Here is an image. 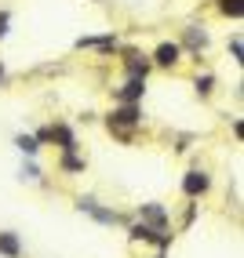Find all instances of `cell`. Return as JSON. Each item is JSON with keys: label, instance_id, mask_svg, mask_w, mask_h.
Returning a JSON list of instances; mask_svg holds the SVG:
<instances>
[{"label": "cell", "instance_id": "obj_1", "mask_svg": "<svg viewBox=\"0 0 244 258\" xmlns=\"http://www.w3.org/2000/svg\"><path fill=\"white\" fill-rule=\"evenodd\" d=\"M77 208H80V211H88L91 218H99L102 226H117V222H120V215H117V211L102 208V204H99V200H91V197H80V200H77Z\"/></svg>", "mask_w": 244, "mask_h": 258}, {"label": "cell", "instance_id": "obj_13", "mask_svg": "<svg viewBox=\"0 0 244 258\" xmlns=\"http://www.w3.org/2000/svg\"><path fill=\"white\" fill-rule=\"evenodd\" d=\"M230 51H233V58L240 62V37H233V40H230Z\"/></svg>", "mask_w": 244, "mask_h": 258}, {"label": "cell", "instance_id": "obj_5", "mask_svg": "<svg viewBox=\"0 0 244 258\" xmlns=\"http://www.w3.org/2000/svg\"><path fill=\"white\" fill-rule=\"evenodd\" d=\"M179 55H182L179 44H161V47H157V55H153V62H157V66H175Z\"/></svg>", "mask_w": 244, "mask_h": 258}, {"label": "cell", "instance_id": "obj_14", "mask_svg": "<svg viewBox=\"0 0 244 258\" xmlns=\"http://www.w3.org/2000/svg\"><path fill=\"white\" fill-rule=\"evenodd\" d=\"M8 33V11H0V37Z\"/></svg>", "mask_w": 244, "mask_h": 258}, {"label": "cell", "instance_id": "obj_16", "mask_svg": "<svg viewBox=\"0 0 244 258\" xmlns=\"http://www.w3.org/2000/svg\"><path fill=\"white\" fill-rule=\"evenodd\" d=\"M157 258H164V254H157Z\"/></svg>", "mask_w": 244, "mask_h": 258}, {"label": "cell", "instance_id": "obj_7", "mask_svg": "<svg viewBox=\"0 0 244 258\" xmlns=\"http://www.w3.org/2000/svg\"><path fill=\"white\" fill-rule=\"evenodd\" d=\"M0 254H4V258H19L22 254L19 236H15V233H0Z\"/></svg>", "mask_w": 244, "mask_h": 258}, {"label": "cell", "instance_id": "obj_12", "mask_svg": "<svg viewBox=\"0 0 244 258\" xmlns=\"http://www.w3.org/2000/svg\"><path fill=\"white\" fill-rule=\"evenodd\" d=\"M197 91H201V95L212 91V77H201V80H197Z\"/></svg>", "mask_w": 244, "mask_h": 258}, {"label": "cell", "instance_id": "obj_3", "mask_svg": "<svg viewBox=\"0 0 244 258\" xmlns=\"http://www.w3.org/2000/svg\"><path fill=\"white\" fill-rule=\"evenodd\" d=\"M182 193H186V197L208 193V175H204V171H189V175L182 178Z\"/></svg>", "mask_w": 244, "mask_h": 258}, {"label": "cell", "instance_id": "obj_8", "mask_svg": "<svg viewBox=\"0 0 244 258\" xmlns=\"http://www.w3.org/2000/svg\"><path fill=\"white\" fill-rule=\"evenodd\" d=\"M15 146H19L22 153H26V157H37V139H29V135H19V139H15Z\"/></svg>", "mask_w": 244, "mask_h": 258}, {"label": "cell", "instance_id": "obj_9", "mask_svg": "<svg viewBox=\"0 0 244 258\" xmlns=\"http://www.w3.org/2000/svg\"><path fill=\"white\" fill-rule=\"evenodd\" d=\"M222 15H233V19H240V0H222Z\"/></svg>", "mask_w": 244, "mask_h": 258}, {"label": "cell", "instance_id": "obj_4", "mask_svg": "<svg viewBox=\"0 0 244 258\" xmlns=\"http://www.w3.org/2000/svg\"><path fill=\"white\" fill-rule=\"evenodd\" d=\"M142 91H146V77H128V84H124L117 95H120V102H138V98H142Z\"/></svg>", "mask_w": 244, "mask_h": 258}, {"label": "cell", "instance_id": "obj_2", "mask_svg": "<svg viewBox=\"0 0 244 258\" xmlns=\"http://www.w3.org/2000/svg\"><path fill=\"white\" fill-rule=\"evenodd\" d=\"M138 120H142V116H138V106H135V102H124L120 109L110 113V127H135Z\"/></svg>", "mask_w": 244, "mask_h": 258}, {"label": "cell", "instance_id": "obj_10", "mask_svg": "<svg viewBox=\"0 0 244 258\" xmlns=\"http://www.w3.org/2000/svg\"><path fill=\"white\" fill-rule=\"evenodd\" d=\"M62 171H84V160H77L73 153H66V160H62Z\"/></svg>", "mask_w": 244, "mask_h": 258}, {"label": "cell", "instance_id": "obj_6", "mask_svg": "<svg viewBox=\"0 0 244 258\" xmlns=\"http://www.w3.org/2000/svg\"><path fill=\"white\" fill-rule=\"evenodd\" d=\"M142 218H150L153 229H161V233L168 226V215H164V208H157V204H142Z\"/></svg>", "mask_w": 244, "mask_h": 258}, {"label": "cell", "instance_id": "obj_11", "mask_svg": "<svg viewBox=\"0 0 244 258\" xmlns=\"http://www.w3.org/2000/svg\"><path fill=\"white\" fill-rule=\"evenodd\" d=\"M186 40H189V47H197V51H201V47H204V33L189 29V33H186Z\"/></svg>", "mask_w": 244, "mask_h": 258}, {"label": "cell", "instance_id": "obj_15", "mask_svg": "<svg viewBox=\"0 0 244 258\" xmlns=\"http://www.w3.org/2000/svg\"><path fill=\"white\" fill-rule=\"evenodd\" d=\"M0 77H4V66H0Z\"/></svg>", "mask_w": 244, "mask_h": 258}]
</instances>
